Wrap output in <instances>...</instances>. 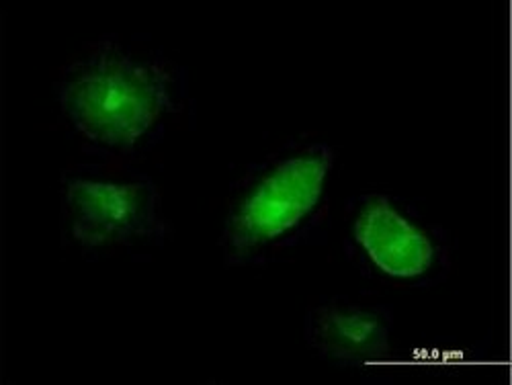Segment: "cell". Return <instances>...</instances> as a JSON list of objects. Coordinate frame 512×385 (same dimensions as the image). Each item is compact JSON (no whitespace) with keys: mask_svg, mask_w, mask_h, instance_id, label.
Instances as JSON below:
<instances>
[{"mask_svg":"<svg viewBox=\"0 0 512 385\" xmlns=\"http://www.w3.org/2000/svg\"><path fill=\"white\" fill-rule=\"evenodd\" d=\"M58 99L82 138L113 152H132L177 107L175 78L162 62L111 44L64 70Z\"/></svg>","mask_w":512,"mask_h":385,"instance_id":"obj_1","label":"cell"},{"mask_svg":"<svg viewBox=\"0 0 512 385\" xmlns=\"http://www.w3.org/2000/svg\"><path fill=\"white\" fill-rule=\"evenodd\" d=\"M332 162L326 144H312L256 166L228 209L222 234L228 259H259L306 228L324 199Z\"/></svg>","mask_w":512,"mask_h":385,"instance_id":"obj_2","label":"cell"},{"mask_svg":"<svg viewBox=\"0 0 512 385\" xmlns=\"http://www.w3.org/2000/svg\"><path fill=\"white\" fill-rule=\"evenodd\" d=\"M64 226L84 248L125 246L164 236L162 197L144 177L84 170L62 185Z\"/></svg>","mask_w":512,"mask_h":385,"instance_id":"obj_3","label":"cell"},{"mask_svg":"<svg viewBox=\"0 0 512 385\" xmlns=\"http://www.w3.org/2000/svg\"><path fill=\"white\" fill-rule=\"evenodd\" d=\"M353 238L365 259L379 273L394 279H418L439 259L431 234L412 222L386 195L363 199L353 220Z\"/></svg>","mask_w":512,"mask_h":385,"instance_id":"obj_4","label":"cell"},{"mask_svg":"<svg viewBox=\"0 0 512 385\" xmlns=\"http://www.w3.org/2000/svg\"><path fill=\"white\" fill-rule=\"evenodd\" d=\"M392 322L386 312L328 304L312 310L306 324L308 345L322 357L345 365H373L392 353Z\"/></svg>","mask_w":512,"mask_h":385,"instance_id":"obj_5","label":"cell"}]
</instances>
